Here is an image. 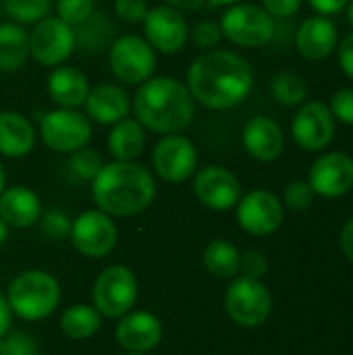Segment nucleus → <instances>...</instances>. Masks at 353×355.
Instances as JSON below:
<instances>
[{"label": "nucleus", "mask_w": 353, "mask_h": 355, "mask_svg": "<svg viewBox=\"0 0 353 355\" xmlns=\"http://www.w3.org/2000/svg\"><path fill=\"white\" fill-rule=\"evenodd\" d=\"M185 85L202 106L210 110H229L250 96L254 73L241 54L208 50L189 64Z\"/></svg>", "instance_id": "1"}, {"label": "nucleus", "mask_w": 353, "mask_h": 355, "mask_svg": "<svg viewBox=\"0 0 353 355\" xmlns=\"http://www.w3.org/2000/svg\"><path fill=\"white\" fill-rule=\"evenodd\" d=\"M96 206L108 216H135L144 212L154 196L156 183L150 171L133 160H112L102 164L92 181Z\"/></svg>", "instance_id": "2"}, {"label": "nucleus", "mask_w": 353, "mask_h": 355, "mask_svg": "<svg viewBox=\"0 0 353 355\" xmlns=\"http://www.w3.org/2000/svg\"><path fill=\"white\" fill-rule=\"evenodd\" d=\"M135 119L144 129L160 135L185 131L196 116V100L175 77H150L133 98Z\"/></svg>", "instance_id": "3"}, {"label": "nucleus", "mask_w": 353, "mask_h": 355, "mask_svg": "<svg viewBox=\"0 0 353 355\" xmlns=\"http://www.w3.org/2000/svg\"><path fill=\"white\" fill-rule=\"evenodd\" d=\"M6 300L23 320H42L58 308L60 285L44 270H25L12 279Z\"/></svg>", "instance_id": "4"}, {"label": "nucleus", "mask_w": 353, "mask_h": 355, "mask_svg": "<svg viewBox=\"0 0 353 355\" xmlns=\"http://www.w3.org/2000/svg\"><path fill=\"white\" fill-rule=\"evenodd\" d=\"M275 19L258 4L235 2L221 17V31L231 44L241 48H260L275 37Z\"/></svg>", "instance_id": "5"}, {"label": "nucleus", "mask_w": 353, "mask_h": 355, "mask_svg": "<svg viewBox=\"0 0 353 355\" xmlns=\"http://www.w3.org/2000/svg\"><path fill=\"white\" fill-rule=\"evenodd\" d=\"M108 64L121 83L141 85L156 71V50L146 42V37L127 33L110 44Z\"/></svg>", "instance_id": "6"}, {"label": "nucleus", "mask_w": 353, "mask_h": 355, "mask_svg": "<svg viewBox=\"0 0 353 355\" xmlns=\"http://www.w3.org/2000/svg\"><path fill=\"white\" fill-rule=\"evenodd\" d=\"M92 121L77 108H56L40 119V135L46 148L58 154H71L85 148L92 139Z\"/></svg>", "instance_id": "7"}, {"label": "nucleus", "mask_w": 353, "mask_h": 355, "mask_svg": "<svg viewBox=\"0 0 353 355\" xmlns=\"http://www.w3.org/2000/svg\"><path fill=\"white\" fill-rule=\"evenodd\" d=\"M225 308L235 324L243 329H256L270 316L273 295L268 287L260 283V279L239 277L227 289Z\"/></svg>", "instance_id": "8"}, {"label": "nucleus", "mask_w": 353, "mask_h": 355, "mask_svg": "<svg viewBox=\"0 0 353 355\" xmlns=\"http://www.w3.org/2000/svg\"><path fill=\"white\" fill-rule=\"evenodd\" d=\"M75 48V29L58 17L48 15L29 31V54L42 67L64 64Z\"/></svg>", "instance_id": "9"}, {"label": "nucleus", "mask_w": 353, "mask_h": 355, "mask_svg": "<svg viewBox=\"0 0 353 355\" xmlns=\"http://www.w3.org/2000/svg\"><path fill=\"white\" fill-rule=\"evenodd\" d=\"M137 281L127 266H108L94 283V308L106 318H121L135 306Z\"/></svg>", "instance_id": "10"}, {"label": "nucleus", "mask_w": 353, "mask_h": 355, "mask_svg": "<svg viewBox=\"0 0 353 355\" xmlns=\"http://www.w3.org/2000/svg\"><path fill=\"white\" fill-rule=\"evenodd\" d=\"M291 135L304 152H322L335 137V116L329 104L320 100H306L298 106L291 121Z\"/></svg>", "instance_id": "11"}, {"label": "nucleus", "mask_w": 353, "mask_h": 355, "mask_svg": "<svg viewBox=\"0 0 353 355\" xmlns=\"http://www.w3.org/2000/svg\"><path fill=\"white\" fill-rule=\"evenodd\" d=\"M152 166L166 183H183L198 168V150L193 141L181 133L162 135L152 150Z\"/></svg>", "instance_id": "12"}, {"label": "nucleus", "mask_w": 353, "mask_h": 355, "mask_svg": "<svg viewBox=\"0 0 353 355\" xmlns=\"http://www.w3.org/2000/svg\"><path fill=\"white\" fill-rule=\"evenodd\" d=\"M119 239L117 225L102 210H87L79 214L71 225V241L85 258L108 256Z\"/></svg>", "instance_id": "13"}, {"label": "nucleus", "mask_w": 353, "mask_h": 355, "mask_svg": "<svg viewBox=\"0 0 353 355\" xmlns=\"http://www.w3.org/2000/svg\"><path fill=\"white\" fill-rule=\"evenodd\" d=\"M144 23L146 42L162 54H177L189 40V27L183 12L160 4L148 10Z\"/></svg>", "instance_id": "14"}, {"label": "nucleus", "mask_w": 353, "mask_h": 355, "mask_svg": "<svg viewBox=\"0 0 353 355\" xmlns=\"http://www.w3.org/2000/svg\"><path fill=\"white\" fill-rule=\"evenodd\" d=\"M239 227L256 237L275 233L283 223V204L268 189H254L237 202Z\"/></svg>", "instance_id": "15"}, {"label": "nucleus", "mask_w": 353, "mask_h": 355, "mask_svg": "<svg viewBox=\"0 0 353 355\" xmlns=\"http://www.w3.org/2000/svg\"><path fill=\"white\" fill-rule=\"evenodd\" d=\"M308 183L320 198L335 200L350 193L353 189V158L345 152L320 154L310 168Z\"/></svg>", "instance_id": "16"}, {"label": "nucleus", "mask_w": 353, "mask_h": 355, "mask_svg": "<svg viewBox=\"0 0 353 355\" xmlns=\"http://www.w3.org/2000/svg\"><path fill=\"white\" fill-rule=\"evenodd\" d=\"M193 193L206 208L223 212L237 206L241 198V183L229 168L210 164L196 173Z\"/></svg>", "instance_id": "17"}, {"label": "nucleus", "mask_w": 353, "mask_h": 355, "mask_svg": "<svg viewBox=\"0 0 353 355\" xmlns=\"http://www.w3.org/2000/svg\"><path fill=\"white\" fill-rule=\"evenodd\" d=\"M241 141L246 152L258 162H275L285 150V135L270 116H254L246 123Z\"/></svg>", "instance_id": "18"}, {"label": "nucleus", "mask_w": 353, "mask_h": 355, "mask_svg": "<svg viewBox=\"0 0 353 355\" xmlns=\"http://www.w3.org/2000/svg\"><path fill=\"white\" fill-rule=\"evenodd\" d=\"M295 46L300 54L308 60H322L331 56L339 46V31L331 17L314 15L308 17L298 33H295Z\"/></svg>", "instance_id": "19"}, {"label": "nucleus", "mask_w": 353, "mask_h": 355, "mask_svg": "<svg viewBox=\"0 0 353 355\" xmlns=\"http://www.w3.org/2000/svg\"><path fill=\"white\" fill-rule=\"evenodd\" d=\"M162 339V324L150 312H127L117 324V341L131 354H146Z\"/></svg>", "instance_id": "20"}, {"label": "nucleus", "mask_w": 353, "mask_h": 355, "mask_svg": "<svg viewBox=\"0 0 353 355\" xmlns=\"http://www.w3.org/2000/svg\"><path fill=\"white\" fill-rule=\"evenodd\" d=\"M83 106L89 121L98 125H114L129 114L131 100L123 87L112 83H100L96 87H89Z\"/></svg>", "instance_id": "21"}, {"label": "nucleus", "mask_w": 353, "mask_h": 355, "mask_svg": "<svg viewBox=\"0 0 353 355\" xmlns=\"http://www.w3.org/2000/svg\"><path fill=\"white\" fill-rule=\"evenodd\" d=\"M89 94V81L85 73L75 67L58 64L48 75V96L58 108H79Z\"/></svg>", "instance_id": "22"}, {"label": "nucleus", "mask_w": 353, "mask_h": 355, "mask_svg": "<svg viewBox=\"0 0 353 355\" xmlns=\"http://www.w3.org/2000/svg\"><path fill=\"white\" fill-rule=\"evenodd\" d=\"M42 204L35 191L23 185L8 187L0 193V216L6 227L27 229L40 220Z\"/></svg>", "instance_id": "23"}, {"label": "nucleus", "mask_w": 353, "mask_h": 355, "mask_svg": "<svg viewBox=\"0 0 353 355\" xmlns=\"http://www.w3.org/2000/svg\"><path fill=\"white\" fill-rule=\"evenodd\" d=\"M35 146V129L31 121L15 110L0 112V154L6 158H23Z\"/></svg>", "instance_id": "24"}, {"label": "nucleus", "mask_w": 353, "mask_h": 355, "mask_svg": "<svg viewBox=\"0 0 353 355\" xmlns=\"http://www.w3.org/2000/svg\"><path fill=\"white\" fill-rule=\"evenodd\" d=\"M108 152L114 160H135L146 146V129L137 119L125 116L108 133Z\"/></svg>", "instance_id": "25"}, {"label": "nucleus", "mask_w": 353, "mask_h": 355, "mask_svg": "<svg viewBox=\"0 0 353 355\" xmlns=\"http://www.w3.org/2000/svg\"><path fill=\"white\" fill-rule=\"evenodd\" d=\"M29 56V31L12 21L0 23V73L19 71Z\"/></svg>", "instance_id": "26"}, {"label": "nucleus", "mask_w": 353, "mask_h": 355, "mask_svg": "<svg viewBox=\"0 0 353 355\" xmlns=\"http://www.w3.org/2000/svg\"><path fill=\"white\" fill-rule=\"evenodd\" d=\"M100 316L102 314L96 308L85 306V304H75V306H71V308H67L62 312L60 329L69 339L85 341V339L94 337L100 331V324H102Z\"/></svg>", "instance_id": "27"}, {"label": "nucleus", "mask_w": 353, "mask_h": 355, "mask_svg": "<svg viewBox=\"0 0 353 355\" xmlns=\"http://www.w3.org/2000/svg\"><path fill=\"white\" fill-rule=\"evenodd\" d=\"M239 252L225 239L212 241L204 252V266L216 279H233L239 272Z\"/></svg>", "instance_id": "28"}, {"label": "nucleus", "mask_w": 353, "mask_h": 355, "mask_svg": "<svg viewBox=\"0 0 353 355\" xmlns=\"http://www.w3.org/2000/svg\"><path fill=\"white\" fill-rule=\"evenodd\" d=\"M270 92H273V98L283 104V106H302L306 100H308V85H306V79L300 77L298 73H279L273 83H270Z\"/></svg>", "instance_id": "29"}, {"label": "nucleus", "mask_w": 353, "mask_h": 355, "mask_svg": "<svg viewBox=\"0 0 353 355\" xmlns=\"http://www.w3.org/2000/svg\"><path fill=\"white\" fill-rule=\"evenodd\" d=\"M102 168V158L98 152L85 148H79L75 152L69 154V160L64 162V171L67 177L73 183H92L96 179V175Z\"/></svg>", "instance_id": "30"}, {"label": "nucleus", "mask_w": 353, "mask_h": 355, "mask_svg": "<svg viewBox=\"0 0 353 355\" xmlns=\"http://www.w3.org/2000/svg\"><path fill=\"white\" fill-rule=\"evenodd\" d=\"M75 29V42L77 46H81L83 50H98L104 48L112 35V27L106 21L104 15H89L83 23H79Z\"/></svg>", "instance_id": "31"}, {"label": "nucleus", "mask_w": 353, "mask_h": 355, "mask_svg": "<svg viewBox=\"0 0 353 355\" xmlns=\"http://www.w3.org/2000/svg\"><path fill=\"white\" fill-rule=\"evenodd\" d=\"M2 10L12 19V23H37L52 10V0H2Z\"/></svg>", "instance_id": "32"}, {"label": "nucleus", "mask_w": 353, "mask_h": 355, "mask_svg": "<svg viewBox=\"0 0 353 355\" xmlns=\"http://www.w3.org/2000/svg\"><path fill=\"white\" fill-rule=\"evenodd\" d=\"M71 218L58 210V208H50L46 210L44 214H40V227H42V233L50 239H56V241H62L71 235Z\"/></svg>", "instance_id": "33"}, {"label": "nucleus", "mask_w": 353, "mask_h": 355, "mask_svg": "<svg viewBox=\"0 0 353 355\" xmlns=\"http://www.w3.org/2000/svg\"><path fill=\"white\" fill-rule=\"evenodd\" d=\"M314 189L308 181H291L283 191V202L293 212H304L314 204Z\"/></svg>", "instance_id": "34"}, {"label": "nucleus", "mask_w": 353, "mask_h": 355, "mask_svg": "<svg viewBox=\"0 0 353 355\" xmlns=\"http://www.w3.org/2000/svg\"><path fill=\"white\" fill-rule=\"evenodd\" d=\"M94 12V0H56V17L77 27Z\"/></svg>", "instance_id": "35"}, {"label": "nucleus", "mask_w": 353, "mask_h": 355, "mask_svg": "<svg viewBox=\"0 0 353 355\" xmlns=\"http://www.w3.org/2000/svg\"><path fill=\"white\" fill-rule=\"evenodd\" d=\"M189 37L191 42L198 46V48H204V50H210L214 48L221 37H223V31H221V25L214 23V21H198L193 25V29L189 31Z\"/></svg>", "instance_id": "36"}, {"label": "nucleus", "mask_w": 353, "mask_h": 355, "mask_svg": "<svg viewBox=\"0 0 353 355\" xmlns=\"http://www.w3.org/2000/svg\"><path fill=\"white\" fill-rule=\"evenodd\" d=\"M329 108L335 116V121H341L345 125H353V87H341L331 96Z\"/></svg>", "instance_id": "37"}, {"label": "nucleus", "mask_w": 353, "mask_h": 355, "mask_svg": "<svg viewBox=\"0 0 353 355\" xmlns=\"http://www.w3.org/2000/svg\"><path fill=\"white\" fill-rule=\"evenodd\" d=\"M2 355H37L35 341L27 333H10L8 337H0Z\"/></svg>", "instance_id": "38"}, {"label": "nucleus", "mask_w": 353, "mask_h": 355, "mask_svg": "<svg viewBox=\"0 0 353 355\" xmlns=\"http://www.w3.org/2000/svg\"><path fill=\"white\" fill-rule=\"evenodd\" d=\"M146 0H114V12L121 21L127 23H141L148 15Z\"/></svg>", "instance_id": "39"}, {"label": "nucleus", "mask_w": 353, "mask_h": 355, "mask_svg": "<svg viewBox=\"0 0 353 355\" xmlns=\"http://www.w3.org/2000/svg\"><path fill=\"white\" fill-rule=\"evenodd\" d=\"M266 268H268V262L264 254L258 250L246 252L239 260V270H243V277H250V279H260L266 272Z\"/></svg>", "instance_id": "40"}, {"label": "nucleus", "mask_w": 353, "mask_h": 355, "mask_svg": "<svg viewBox=\"0 0 353 355\" xmlns=\"http://www.w3.org/2000/svg\"><path fill=\"white\" fill-rule=\"evenodd\" d=\"M302 6V0H262V8L273 19H287L293 17Z\"/></svg>", "instance_id": "41"}, {"label": "nucleus", "mask_w": 353, "mask_h": 355, "mask_svg": "<svg viewBox=\"0 0 353 355\" xmlns=\"http://www.w3.org/2000/svg\"><path fill=\"white\" fill-rule=\"evenodd\" d=\"M337 54H339V64H341V71L350 77L353 81V31L347 33L339 46H337Z\"/></svg>", "instance_id": "42"}, {"label": "nucleus", "mask_w": 353, "mask_h": 355, "mask_svg": "<svg viewBox=\"0 0 353 355\" xmlns=\"http://www.w3.org/2000/svg\"><path fill=\"white\" fill-rule=\"evenodd\" d=\"M308 2L318 15H325V17L337 15L350 4V0H308Z\"/></svg>", "instance_id": "43"}, {"label": "nucleus", "mask_w": 353, "mask_h": 355, "mask_svg": "<svg viewBox=\"0 0 353 355\" xmlns=\"http://www.w3.org/2000/svg\"><path fill=\"white\" fill-rule=\"evenodd\" d=\"M339 245H341V252L343 256L353 262V218H350L343 229H341V235H339Z\"/></svg>", "instance_id": "44"}, {"label": "nucleus", "mask_w": 353, "mask_h": 355, "mask_svg": "<svg viewBox=\"0 0 353 355\" xmlns=\"http://www.w3.org/2000/svg\"><path fill=\"white\" fill-rule=\"evenodd\" d=\"M206 0H166V6L179 10V12H196L198 8H202Z\"/></svg>", "instance_id": "45"}, {"label": "nucleus", "mask_w": 353, "mask_h": 355, "mask_svg": "<svg viewBox=\"0 0 353 355\" xmlns=\"http://www.w3.org/2000/svg\"><path fill=\"white\" fill-rule=\"evenodd\" d=\"M10 320H12V310L8 306V300L0 293V337L10 329Z\"/></svg>", "instance_id": "46"}, {"label": "nucleus", "mask_w": 353, "mask_h": 355, "mask_svg": "<svg viewBox=\"0 0 353 355\" xmlns=\"http://www.w3.org/2000/svg\"><path fill=\"white\" fill-rule=\"evenodd\" d=\"M6 235H8V227H6V223L2 220V216H0V245L6 241Z\"/></svg>", "instance_id": "47"}, {"label": "nucleus", "mask_w": 353, "mask_h": 355, "mask_svg": "<svg viewBox=\"0 0 353 355\" xmlns=\"http://www.w3.org/2000/svg\"><path fill=\"white\" fill-rule=\"evenodd\" d=\"M206 2L212 4V6H231V4H235L239 0H206Z\"/></svg>", "instance_id": "48"}, {"label": "nucleus", "mask_w": 353, "mask_h": 355, "mask_svg": "<svg viewBox=\"0 0 353 355\" xmlns=\"http://www.w3.org/2000/svg\"><path fill=\"white\" fill-rule=\"evenodd\" d=\"M345 8H347V21H350V25L353 27V0H350V4Z\"/></svg>", "instance_id": "49"}, {"label": "nucleus", "mask_w": 353, "mask_h": 355, "mask_svg": "<svg viewBox=\"0 0 353 355\" xmlns=\"http://www.w3.org/2000/svg\"><path fill=\"white\" fill-rule=\"evenodd\" d=\"M4 183H6V175H4V168L0 164V193L4 191Z\"/></svg>", "instance_id": "50"}, {"label": "nucleus", "mask_w": 353, "mask_h": 355, "mask_svg": "<svg viewBox=\"0 0 353 355\" xmlns=\"http://www.w3.org/2000/svg\"><path fill=\"white\" fill-rule=\"evenodd\" d=\"M127 355H146V354H127Z\"/></svg>", "instance_id": "51"}, {"label": "nucleus", "mask_w": 353, "mask_h": 355, "mask_svg": "<svg viewBox=\"0 0 353 355\" xmlns=\"http://www.w3.org/2000/svg\"><path fill=\"white\" fill-rule=\"evenodd\" d=\"M0 10H2V0H0Z\"/></svg>", "instance_id": "52"}]
</instances>
